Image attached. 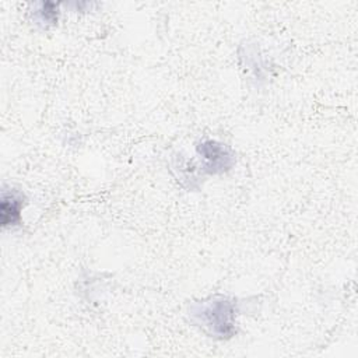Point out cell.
<instances>
[{
    "mask_svg": "<svg viewBox=\"0 0 358 358\" xmlns=\"http://www.w3.org/2000/svg\"><path fill=\"white\" fill-rule=\"evenodd\" d=\"M197 154L203 158V171L207 173H222L231 169L235 164L232 151L214 140H204L197 144Z\"/></svg>",
    "mask_w": 358,
    "mask_h": 358,
    "instance_id": "2",
    "label": "cell"
},
{
    "mask_svg": "<svg viewBox=\"0 0 358 358\" xmlns=\"http://www.w3.org/2000/svg\"><path fill=\"white\" fill-rule=\"evenodd\" d=\"M59 15V6L50 1H42L36 4V10L34 11V18L38 21V24H42L45 27L55 25L57 22Z\"/></svg>",
    "mask_w": 358,
    "mask_h": 358,
    "instance_id": "4",
    "label": "cell"
},
{
    "mask_svg": "<svg viewBox=\"0 0 358 358\" xmlns=\"http://www.w3.org/2000/svg\"><path fill=\"white\" fill-rule=\"evenodd\" d=\"M24 204L25 196L20 190L3 187L0 199V222L3 228L21 224V210Z\"/></svg>",
    "mask_w": 358,
    "mask_h": 358,
    "instance_id": "3",
    "label": "cell"
},
{
    "mask_svg": "<svg viewBox=\"0 0 358 358\" xmlns=\"http://www.w3.org/2000/svg\"><path fill=\"white\" fill-rule=\"evenodd\" d=\"M190 319L210 336L224 340L235 333V302L227 296H213L190 306Z\"/></svg>",
    "mask_w": 358,
    "mask_h": 358,
    "instance_id": "1",
    "label": "cell"
}]
</instances>
